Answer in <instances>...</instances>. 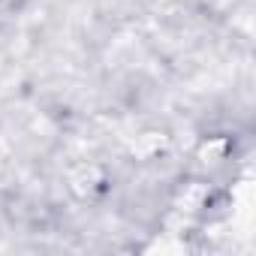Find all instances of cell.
Segmentation results:
<instances>
[{"mask_svg": "<svg viewBox=\"0 0 256 256\" xmlns=\"http://www.w3.org/2000/svg\"><path fill=\"white\" fill-rule=\"evenodd\" d=\"M24 0H0V6H6V10H12V6H22Z\"/></svg>", "mask_w": 256, "mask_h": 256, "instance_id": "obj_1", "label": "cell"}]
</instances>
